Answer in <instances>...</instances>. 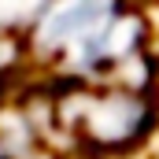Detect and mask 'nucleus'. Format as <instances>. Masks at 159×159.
<instances>
[{
    "label": "nucleus",
    "instance_id": "obj_1",
    "mask_svg": "<svg viewBox=\"0 0 159 159\" xmlns=\"http://www.w3.org/2000/svg\"><path fill=\"white\" fill-rule=\"evenodd\" d=\"M122 34H129V22L119 19L115 0H56L37 22V48L93 70L129 48Z\"/></svg>",
    "mask_w": 159,
    "mask_h": 159
},
{
    "label": "nucleus",
    "instance_id": "obj_2",
    "mask_svg": "<svg viewBox=\"0 0 159 159\" xmlns=\"http://www.w3.org/2000/svg\"><path fill=\"white\" fill-rule=\"evenodd\" d=\"M0 159H7V152H4V144H0Z\"/></svg>",
    "mask_w": 159,
    "mask_h": 159
}]
</instances>
